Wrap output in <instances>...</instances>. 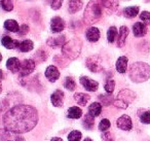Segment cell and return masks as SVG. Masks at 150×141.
<instances>
[{
	"instance_id": "obj_6",
	"label": "cell",
	"mask_w": 150,
	"mask_h": 141,
	"mask_svg": "<svg viewBox=\"0 0 150 141\" xmlns=\"http://www.w3.org/2000/svg\"><path fill=\"white\" fill-rule=\"evenodd\" d=\"M80 83L82 85V87L88 92H96L99 88L98 81L94 80L92 78H88V76H81L80 77Z\"/></svg>"
},
{
	"instance_id": "obj_23",
	"label": "cell",
	"mask_w": 150,
	"mask_h": 141,
	"mask_svg": "<svg viewBox=\"0 0 150 141\" xmlns=\"http://www.w3.org/2000/svg\"><path fill=\"white\" fill-rule=\"evenodd\" d=\"M4 28L11 32H19V30H20L19 24H18V22L15 21V20H7V21H5Z\"/></svg>"
},
{
	"instance_id": "obj_18",
	"label": "cell",
	"mask_w": 150,
	"mask_h": 141,
	"mask_svg": "<svg viewBox=\"0 0 150 141\" xmlns=\"http://www.w3.org/2000/svg\"><path fill=\"white\" fill-rule=\"evenodd\" d=\"M82 7V0H70L68 4V11L70 14L79 11Z\"/></svg>"
},
{
	"instance_id": "obj_2",
	"label": "cell",
	"mask_w": 150,
	"mask_h": 141,
	"mask_svg": "<svg viewBox=\"0 0 150 141\" xmlns=\"http://www.w3.org/2000/svg\"><path fill=\"white\" fill-rule=\"evenodd\" d=\"M129 77L134 83H144L150 77V66L147 63H134L129 68Z\"/></svg>"
},
{
	"instance_id": "obj_1",
	"label": "cell",
	"mask_w": 150,
	"mask_h": 141,
	"mask_svg": "<svg viewBox=\"0 0 150 141\" xmlns=\"http://www.w3.org/2000/svg\"><path fill=\"white\" fill-rule=\"evenodd\" d=\"M38 122L37 110L30 105H16L3 115L5 130L16 134L31 131Z\"/></svg>"
},
{
	"instance_id": "obj_3",
	"label": "cell",
	"mask_w": 150,
	"mask_h": 141,
	"mask_svg": "<svg viewBox=\"0 0 150 141\" xmlns=\"http://www.w3.org/2000/svg\"><path fill=\"white\" fill-rule=\"evenodd\" d=\"M81 51V42L78 39H72L63 46V54L69 59H76Z\"/></svg>"
},
{
	"instance_id": "obj_35",
	"label": "cell",
	"mask_w": 150,
	"mask_h": 141,
	"mask_svg": "<svg viewBox=\"0 0 150 141\" xmlns=\"http://www.w3.org/2000/svg\"><path fill=\"white\" fill-rule=\"evenodd\" d=\"M140 120H141L143 124H150V110L147 111H144L143 113L140 116Z\"/></svg>"
},
{
	"instance_id": "obj_31",
	"label": "cell",
	"mask_w": 150,
	"mask_h": 141,
	"mask_svg": "<svg viewBox=\"0 0 150 141\" xmlns=\"http://www.w3.org/2000/svg\"><path fill=\"white\" fill-rule=\"evenodd\" d=\"M101 1H102V4L106 9H115L118 6V1L117 0H101Z\"/></svg>"
},
{
	"instance_id": "obj_33",
	"label": "cell",
	"mask_w": 150,
	"mask_h": 141,
	"mask_svg": "<svg viewBox=\"0 0 150 141\" xmlns=\"http://www.w3.org/2000/svg\"><path fill=\"white\" fill-rule=\"evenodd\" d=\"M109 128H110V122L107 118L102 120L100 122V124H99V130L102 131V132H106Z\"/></svg>"
},
{
	"instance_id": "obj_46",
	"label": "cell",
	"mask_w": 150,
	"mask_h": 141,
	"mask_svg": "<svg viewBox=\"0 0 150 141\" xmlns=\"http://www.w3.org/2000/svg\"><path fill=\"white\" fill-rule=\"evenodd\" d=\"M1 60H2V55L0 54V62H1Z\"/></svg>"
},
{
	"instance_id": "obj_47",
	"label": "cell",
	"mask_w": 150,
	"mask_h": 141,
	"mask_svg": "<svg viewBox=\"0 0 150 141\" xmlns=\"http://www.w3.org/2000/svg\"><path fill=\"white\" fill-rule=\"evenodd\" d=\"M8 141H13V140H8Z\"/></svg>"
},
{
	"instance_id": "obj_16",
	"label": "cell",
	"mask_w": 150,
	"mask_h": 141,
	"mask_svg": "<svg viewBox=\"0 0 150 141\" xmlns=\"http://www.w3.org/2000/svg\"><path fill=\"white\" fill-rule=\"evenodd\" d=\"M133 32L134 35L136 37H142L146 34L147 32V28H146V25L144 23H141V22H138L135 25L133 26Z\"/></svg>"
},
{
	"instance_id": "obj_27",
	"label": "cell",
	"mask_w": 150,
	"mask_h": 141,
	"mask_svg": "<svg viewBox=\"0 0 150 141\" xmlns=\"http://www.w3.org/2000/svg\"><path fill=\"white\" fill-rule=\"evenodd\" d=\"M94 122H95V120H94V116L90 115V114H86V116L83 118V120H82V125H83V127L86 129H93V127H94Z\"/></svg>"
},
{
	"instance_id": "obj_5",
	"label": "cell",
	"mask_w": 150,
	"mask_h": 141,
	"mask_svg": "<svg viewBox=\"0 0 150 141\" xmlns=\"http://www.w3.org/2000/svg\"><path fill=\"white\" fill-rule=\"evenodd\" d=\"M35 69V62L31 59H26L21 63V68H20V75L22 77L27 76V75L31 74Z\"/></svg>"
},
{
	"instance_id": "obj_39",
	"label": "cell",
	"mask_w": 150,
	"mask_h": 141,
	"mask_svg": "<svg viewBox=\"0 0 150 141\" xmlns=\"http://www.w3.org/2000/svg\"><path fill=\"white\" fill-rule=\"evenodd\" d=\"M113 104H114L116 107H118V108H122V109H125V108H127V104H125V102H122V101H120V100H118V99H116L114 102H113Z\"/></svg>"
},
{
	"instance_id": "obj_19",
	"label": "cell",
	"mask_w": 150,
	"mask_h": 141,
	"mask_svg": "<svg viewBox=\"0 0 150 141\" xmlns=\"http://www.w3.org/2000/svg\"><path fill=\"white\" fill-rule=\"evenodd\" d=\"M127 58L125 56L119 57L116 61V70L119 73H125L127 68Z\"/></svg>"
},
{
	"instance_id": "obj_38",
	"label": "cell",
	"mask_w": 150,
	"mask_h": 141,
	"mask_svg": "<svg viewBox=\"0 0 150 141\" xmlns=\"http://www.w3.org/2000/svg\"><path fill=\"white\" fill-rule=\"evenodd\" d=\"M28 31H29V27H28V25L24 24V25H22L21 27H20V30L18 33H19L20 35H26V34L28 33Z\"/></svg>"
},
{
	"instance_id": "obj_10",
	"label": "cell",
	"mask_w": 150,
	"mask_h": 141,
	"mask_svg": "<svg viewBox=\"0 0 150 141\" xmlns=\"http://www.w3.org/2000/svg\"><path fill=\"white\" fill-rule=\"evenodd\" d=\"M135 98H136L135 93L129 91V90H122V91L119 92L118 96H117V99L125 102L127 105H129V103H132V102L135 100Z\"/></svg>"
},
{
	"instance_id": "obj_42",
	"label": "cell",
	"mask_w": 150,
	"mask_h": 141,
	"mask_svg": "<svg viewBox=\"0 0 150 141\" xmlns=\"http://www.w3.org/2000/svg\"><path fill=\"white\" fill-rule=\"evenodd\" d=\"M2 78H3V73H2V70H0V83H1Z\"/></svg>"
},
{
	"instance_id": "obj_17",
	"label": "cell",
	"mask_w": 150,
	"mask_h": 141,
	"mask_svg": "<svg viewBox=\"0 0 150 141\" xmlns=\"http://www.w3.org/2000/svg\"><path fill=\"white\" fill-rule=\"evenodd\" d=\"M127 35H129V28L125 27V26H121L120 29H119L118 39H117V46H118L119 48L125 46Z\"/></svg>"
},
{
	"instance_id": "obj_14",
	"label": "cell",
	"mask_w": 150,
	"mask_h": 141,
	"mask_svg": "<svg viewBox=\"0 0 150 141\" xmlns=\"http://www.w3.org/2000/svg\"><path fill=\"white\" fill-rule=\"evenodd\" d=\"M6 67L13 73L19 72L21 68V62L18 58H9L6 62Z\"/></svg>"
},
{
	"instance_id": "obj_43",
	"label": "cell",
	"mask_w": 150,
	"mask_h": 141,
	"mask_svg": "<svg viewBox=\"0 0 150 141\" xmlns=\"http://www.w3.org/2000/svg\"><path fill=\"white\" fill-rule=\"evenodd\" d=\"M16 141H25V140H24V139L22 138V137H18L17 140H16Z\"/></svg>"
},
{
	"instance_id": "obj_20",
	"label": "cell",
	"mask_w": 150,
	"mask_h": 141,
	"mask_svg": "<svg viewBox=\"0 0 150 141\" xmlns=\"http://www.w3.org/2000/svg\"><path fill=\"white\" fill-rule=\"evenodd\" d=\"M82 115V110L80 109L77 106H73V107H70L68 109V112H67V116L69 118H74V120H78L80 118Z\"/></svg>"
},
{
	"instance_id": "obj_7",
	"label": "cell",
	"mask_w": 150,
	"mask_h": 141,
	"mask_svg": "<svg viewBox=\"0 0 150 141\" xmlns=\"http://www.w3.org/2000/svg\"><path fill=\"white\" fill-rule=\"evenodd\" d=\"M116 125L119 129L123 131H129L132 128H133V122H132V120L129 115L125 114V115H121L120 118H118L116 122Z\"/></svg>"
},
{
	"instance_id": "obj_4",
	"label": "cell",
	"mask_w": 150,
	"mask_h": 141,
	"mask_svg": "<svg viewBox=\"0 0 150 141\" xmlns=\"http://www.w3.org/2000/svg\"><path fill=\"white\" fill-rule=\"evenodd\" d=\"M102 16V11L98 3H95L94 1L88 3L84 13V19L86 23H95L99 18Z\"/></svg>"
},
{
	"instance_id": "obj_29",
	"label": "cell",
	"mask_w": 150,
	"mask_h": 141,
	"mask_svg": "<svg viewBox=\"0 0 150 141\" xmlns=\"http://www.w3.org/2000/svg\"><path fill=\"white\" fill-rule=\"evenodd\" d=\"M82 134L81 132L77 130H73L70 132V134L68 135V140L69 141H80L81 140Z\"/></svg>"
},
{
	"instance_id": "obj_40",
	"label": "cell",
	"mask_w": 150,
	"mask_h": 141,
	"mask_svg": "<svg viewBox=\"0 0 150 141\" xmlns=\"http://www.w3.org/2000/svg\"><path fill=\"white\" fill-rule=\"evenodd\" d=\"M102 139H103V141H114L111 133H109V132H105L104 134H102Z\"/></svg>"
},
{
	"instance_id": "obj_15",
	"label": "cell",
	"mask_w": 150,
	"mask_h": 141,
	"mask_svg": "<svg viewBox=\"0 0 150 141\" xmlns=\"http://www.w3.org/2000/svg\"><path fill=\"white\" fill-rule=\"evenodd\" d=\"M1 43L4 48H8V50H13V48H19L21 42L18 41V40H13L9 36H4L1 40Z\"/></svg>"
},
{
	"instance_id": "obj_22",
	"label": "cell",
	"mask_w": 150,
	"mask_h": 141,
	"mask_svg": "<svg viewBox=\"0 0 150 141\" xmlns=\"http://www.w3.org/2000/svg\"><path fill=\"white\" fill-rule=\"evenodd\" d=\"M102 112V105H101L99 102H94L90 105V108H88V114L92 116H98L101 114Z\"/></svg>"
},
{
	"instance_id": "obj_44",
	"label": "cell",
	"mask_w": 150,
	"mask_h": 141,
	"mask_svg": "<svg viewBox=\"0 0 150 141\" xmlns=\"http://www.w3.org/2000/svg\"><path fill=\"white\" fill-rule=\"evenodd\" d=\"M1 92H2V85L0 83V94H1Z\"/></svg>"
},
{
	"instance_id": "obj_32",
	"label": "cell",
	"mask_w": 150,
	"mask_h": 141,
	"mask_svg": "<svg viewBox=\"0 0 150 141\" xmlns=\"http://www.w3.org/2000/svg\"><path fill=\"white\" fill-rule=\"evenodd\" d=\"M64 85L68 91H74L75 88H76V83H75L74 79L72 77H66L65 79V83H64Z\"/></svg>"
},
{
	"instance_id": "obj_34",
	"label": "cell",
	"mask_w": 150,
	"mask_h": 141,
	"mask_svg": "<svg viewBox=\"0 0 150 141\" xmlns=\"http://www.w3.org/2000/svg\"><path fill=\"white\" fill-rule=\"evenodd\" d=\"M105 88V91L107 92L108 94H111L113 91H114V88H115V83L113 79H109L108 81H107L106 83H105L104 85Z\"/></svg>"
},
{
	"instance_id": "obj_12",
	"label": "cell",
	"mask_w": 150,
	"mask_h": 141,
	"mask_svg": "<svg viewBox=\"0 0 150 141\" xmlns=\"http://www.w3.org/2000/svg\"><path fill=\"white\" fill-rule=\"evenodd\" d=\"M45 76L50 81L54 83V81L58 80L59 77H60V71L58 70V68H57L56 66H52V65H50V66H48L47 68H46Z\"/></svg>"
},
{
	"instance_id": "obj_11",
	"label": "cell",
	"mask_w": 150,
	"mask_h": 141,
	"mask_svg": "<svg viewBox=\"0 0 150 141\" xmlns=\"http://www.w3.org/2000/svg\"><path fill=\"white\" fill-rule=\"evenodd\" d=\"M64 93H63L61 90H57L52 93V95L50 96V101H52V105L56 106V107H61L63 106L64 103Z\"/></svg>"
},
{
	"instance_id": "obj_13",
	"label": "cell",
	"mask_w": 150,
	"mask_h": 141,
	"mask_svg": "<svg viewBox=\"0 0 150 141\" xmlns=\"http://www.w3.org/2000/svg\"><path fill=\"white\" fill-rule=\"evenodd\" d=\"M86 36L88 41H91V42L98 41V40L100 39V30L96 27H91L86 30Z\"/></svg>"
},
{
	"instance_id": "obj_9",
	"label": "cell",
	"mask_w": 150,
	"mask_h": 141,
	"mask_svg": "<svg viewBox=\"0 0 150 141\" xmlns=\"http://www.w3.org/2000/svg\"><path fill=\"white\" fill-rule=\"evenodd\" d=\"M86 66L92 72H99L102 70L101 61L98 57H91L86 60Z\"/></svg>"
},
{
	"instance_id": "obj_21",
	"label": "cell",
	"mask_w": 150,
	"mask_h": 141,
	"mask_svg": "<svg viewBox=\"0 0 150 141\" xmlns=\"http://www.w3.org/2000/svg\"><path fill=\"white\" fill-rule=\"evenodd\" d=\"M74 99L80 106H86V104H88V102L90 101L91 97H90V95H88V94L76 93L74 95Z\"/></svg>"
},
{
	"instance_id": "obj_30",
	"label": "cell",
	"mask_w": 150,
	"mask_h": 141,
	"mask_svg": "<svg viewBox=\"0 0 150 141\" xmlns=\"http://www.w3.org/2000/svg\"><path fill=\"white\" fill-rule=\"evenodd\" d=\"M0 4L5 11H11L13 9V0H0Z\"/></svg>"
},
{
	"instance_id": "obj_26",
	"label": "cell",
	"mask_w": 150,
	"mask_h": 141,
	"mask_svg": "<svg viewBox=\"0 0 150 141\" xmlns=\"http://www.w3.org/2000/svg\"><path fill=\"white\" fill-rule=\"evenodd\" d=\"M47 43L52 46V48L64 46L65 44V36H59V37H52L50 40H47Z\"/></svg>"
},
{
	"instance_id": "obj_36",
	"label": "cell",
	"mask_w": 150,
	"mask_h": 141,
	"mask_svg": "<svg viewBox=\"0 0 150 141\" xmlns=\"http://www.w3.org/2000/svg\"><path fill=\"white\" fill-rule=\"evenodd\" d=\"M140 19L143 21V23L145 25H149L150 24V13L149 11H143L140 15Z\"/></svg>"
},
{
	"instance_id": "obj_24",
	"label": "cell",
	"mask_w": 150,
	"mask_h": 141,
	"mask_svg": "<svg viewBox=\"0 0 150 141\" xmlns=\"http://www.w3.org/2000/svg\"><path fill=\"white\" fill-rule=\"evenodd\" d=\"M33 48H34L33 42L29 39H26L20 43L19 50L21 51L22 53H28V52H30V51L33 50Z\"/></svg>"
},
{
	"instance_id": "obj_28",
	"label": "cell",
	"mask_w": 150,
	"mask_h": 141,
	"mask_svg": "<svg viewBox=\"0 0 150 141\" xmlns=\"http://www.w3.org/2000/svg\"><path fill=\"white\" fill-rule=\"evenodd\" d=\"M116 37H117V29L116 27L112 26V27L109 28L108 32H107V39H108V41L110 43H112L116 39Z\"/></svg>"
},
{
	"instance_id": "obj_37",
	"label": "cell",
	"mask_w": 150,
	"mask_h": 141,
	"mask_svg": "<svg viewBox=\"0 0 150 141\" xmlns=\"http://www.w3.org/2000/svg\"><path fill=\"white\" fill-rule=\"evenodd\" d=\"M63 1H64V0H52V9H54V11H58V9H60L61 6H62V4H63Z\"/></svg>"
},
{
	"instance_id": "obj_41",
	"label": "cell",
	"mask_w": 150,
	"mask_h": 141,
	"mask_svg": "<svg viewBox=\"0 0 150 141\" xmlns=\"http://www.w3.org/2000/svg\"><path fill=\"white\" fill-rule=\"evenodd\" d=\"M50 141H63V139L60 138V137H54V138L50 139Z\"/></svg>"
},
{
	"instance_id": "obj_25",
	"label": "cell",
	"mask_w": 150,
	"mask_h": 141,
	"mask_svg": "<svg viewBox=\"0 0 150 141\" xmlns=\"http://www.w3.org/2000/svg\"><path fill=\"white\" fill-rule=\"evenodd\" d=\"M139 14V7L138 6H129L123 9V15L127 18H135Z\"/></svg>"
},
{
	"instance_id": "obj_45",
	"label": "cell",
	"mask_w": 150,
	"mask_h": 141,
	"mask_svg": "<svg viewBox=\"0 0 150 141\" xmlns=\"http://www.w3.org/2000/svg\"><path fill=\"white\" fill-rule=\"evenodd\" d=\"M83 141H93V140H92V139H91V138H86Z\"/></svg>"
},
{
	"instance_id": "obj_8",
	"label": "cell",
	"mask_w": 150,
	"mask_h": 141,
	"mask_svg": "<svg viewBox=\"0 0 150 141\" xmlns=\"http://www.w3.org/2000/svg\"><path fill=\"white\" fill-rule=\"evenodd\" d=\"M65 28V22L62 18L54 17L50 21V29L54 33H60L64 30Z\"/></svg>"
}]
</instances>
